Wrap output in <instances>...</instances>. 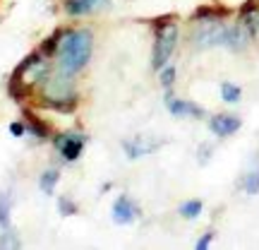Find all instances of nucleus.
Here are the masks:
<instances>
[{
	"label": "nucleus",
	"instance_id": "nucleus-9",
	"mask_svg": "<svg viewBox=\"0 0 259 250\" xmlns=\"http://www.w3.org/2000/svg\"><path fill=\"white\" fill-rule=\"evenodd\" d=\"M250 31H247V27L245 24H231V27H226V37H223V46L228 48V51H233V53H240V51H245L247 48V44H250Z\"/></svg>",
	"mask_w": 259,
	"mask_h": 250
},
{
	"label": "nucleus",
	"instance_id": "nucleus-16",
	"mask_svg": "<svg viewBox=\"0 0 259 250\" xmlns=\"http://www.w3.org/2000/svg\"><path fill=\"white\" fill-rule=\"evenodd\" d=\"M58 181H60V171H58V168H46V171L41 173V178H38V188L46 195H53Z\"/></svg>",
	"mask_w": 259,
	"mask_h": 250
},
{
	"label": "nucleus",
	"instance_id": "nucleus-11",
	"mask_svg": "<svg viewBox=\"0 0 259 250\" xmlns=\"http://www.w3.org/2000/svg\"><path fill=\"white\" fill-rule=\"evenodd\" d=\"M242 125V121L238 118V116H213L211 121H209V128H211V132L216 135V137H231L233 132H238Z\"/></svg>",
	"mask_w": 259,
	"mask_h": 250
},
{
	"label": "nucleus",
	"instance_id": "nucleus-2",
	"mask_svg": "<svg viewBox=\"0 0 259 250\" xmlns=\"http://www.w3.org/2000/svg\"><path fill=\"white\" fill-rule=\"evenodd\" d=\"M41 99L44 106L60 113H72L77 109V89H74L72 75H65L63 70L48 73L41 82Z\"/></svg>",
	"mask_w": 259,
	"mask_h": 250
},
{
	"label": "nucleus",
	"instance_id": "nucleus-8",
	"mask_svg": "<svg viewBox=\"0 0 259 250\" xmlns=\"http://www.w3.org/2000/svg\"><path fill=\"white\" fill-rule=\"evenodd\" d=\"M166 109L176 118H204V109L199 103L187 101V99H176L170 94H166Z\"/></svg>",
	"mask_w": 259,
	"mask_h": 250
},
{
	"label": "nucleus",
	"instance_id": "nucleus-17",
	"mask_svg": "<svg viewBox=\"0 0 259 250\" xmlns=\"http://www.w3.org/2000/svg\"><path fill=\"white\" fill-rule=\"evenodd\" d=\"M10 212H12V193H0V229H10Z\"/></svg>",
	"mask_w": 259,
	"mask_h": 250
},
{
	"label": "nucleus",
	"instance_id": "nucleus-6",
	"mask_svg": "<svg viewBox=\"0 0 259 250\" xmlns=\"http://www.w3.org/2000/svg\"><path fill=\"white\" fill-rule=\"evenodd\" d=\"M53 145H56V149L60 152V157L65 161H77L82 157L84 147H87V135H82V132H65V135H58L53 139Z\"/></svg>",
	"mask_w": 259,
	"mask_h": 250
},
{
	"label": "nucleus",
	"instance_id": "nucleus-21",
	"mask_svg": "<svg viewBox=\"0 0 259 250\" xmlns=\"http://www.w3.org/2000/svg\"><path fill=\"white\" fill-rule=\"evenodd\" d=\"M58 209H60V214H63V217H72V214L79 212V207H77L70 197H65V195H63V197H58Z\"/></svg>",
	"mask_w": 259,
	"mask_h": 250
},
{
	"label": "nucleus",
	"instance_id": "nucleus-14",
	"mask_svg": "<svg viewBox=\"0 0 259 250\" xmlns=\"http://www.w3.org/2000/svg\"><path fill=\"white\" fill-rule=\"evenodd\" d=\"M24 116H27V130L34 135L36 139H48V135H51V128H48V123H44L38 116H34V113L24 111Z\"/></svg>",
	"mask_w": 259,
	"mask_h": 250
},
{
	"label": "nucleus",
	"instance_id": "nucleus-24",
	"mask_svg": "<svg viewBox=\"0 0 259 250\" xmlns=\"http://www.w3.org/2000/svg\"><path fill=\"white\" fill-rule=\"evenodd\" d=\"M10 132H12V135H15V137H22V135H24V132H27V125H24V123H10Z\"/></svg>",
	"mask_w": 259,
	"mask_h": 250
},
{
	"label": "nucleus",
	"instance_id": "nucleus-19",
	"mask_svg": "<svg viewBox=\"0 0 259 250\" xmlns=\"http://www.w3.org/2000/svg\"><path fill=\"white\" fill-rule=\"evenodd\" d=\"M240 96H242V89L238 87V84H233V82H223L221 84V99L226 103H238L240 101Z\"/></svg>",
	"mask_w": 259,
	"mask_h": 250
},
{
	"label": "nucleus",
	"instance_id": "nucleus-23",
	"mask_svg": "<svg viewBox=\"0 0 259 250\" xmlns=\"http://www.w3.org/2000/svg\"><path fill=\"white\" fill-rule=\"evenodd\" d=\"M0 245H3V248H19V241H17V236L10 231V229H5L3 238H0Z\"/></svg>",
	"mask_w": 259,
	"mask_h": 250
},
{
	"label": "nucleus",
	"instance_id": "nucleus-22",
	"mask_svg": "<svg viewBox=\"0 0 259 250\" xmlns=\"http://www.w3.org/2000/svg\"><path fill=\"white\" fill-rule=\"evenodd\" d=\"M158 73H161V84H163V89H170L173 82H176V67H173V65H163Z\"/></svg>",
	"mask_w": 259,
	"mask_h": 250
},
{
	"label": "nucleus",
	"instance_id": "nucleus-4",
	"mask_svg": "<svg viewBox=\"0 0 259 250\" xmlns=\"http://www.w3.org/2000/svg\"><path fill=\"white\" fill-rule=\"evenodd\" d=\"M48 73H51V67H48L46 56H44L41 51H36V53H29V56L17 65V70L12 73V77H10V80H12V82L24 84L27 89H31L34 84L44 82Z\"/></svg>",
	"mask_w": 259,
	"mask_h": 250
},
{
	"label": "nucleus",
	"instance_id": "nucleus-26",
	"mask_svg": "<svg viewBox=\"0 0 259 250\" xmlns=\"http://www.w3.org/2000/svg\"><path fill=\"white\" fill-rule=\"evenodd\" d=\"M209 154H211V145H202V147H199V164H206V161H209Z\"/></svg>",
	"mask_w": 259,
	"mask_h": 250
},
{
	"label": "nucleus",
	"instance_id": "nucleus-15",
	"mask_svg": "<svg viewBox=\"0 0 259 250\" xmlns=\"http://www.w3.org/2000/svg\"><path fill=\"white\" fill-rule=\"evenodd\" d=\"M65 31H67V29H56L51 37H46V41L41 44V48H38V51H41L46 58H53L58 53V48H60V41H63Z\"/></svg>",
	"mask_w": 259,
	"mask_h": 250
},
{
	"label": "nucleus",
	"instance_id": "nucleus-25",
	"mask_svg": "<svg viewBox=\"0 0 259 250\" xmlns=\"http://www.w3.org/2000/svg\"><path fill=\"white\" fill-rule=\"evenodd\" d=\"M211 241H213V233H211V231H206V233H204V236H202V238L197 241V250L209 248V245H211Z\"/></svg>",
	"mask_w": 259,
	"mask_h": 250
},
{
	"label": "nucleus",
	"instance_id": "nucleus-18",
	"mask_svg": "<svg viewBox=\"0 0 259 250\" xmlns=\"http://www.w3.org/2000/svg\"><path fill=\"white\" fill-rule=\"evenodd\" d=\"M202 209H204V204L199 202V200H187V202H183L180 204V217L183 219H197L199 214H202Z\"/></svg>",
	"mask_w": 259,
	"mask_h": 250
},
{
	"label": "nucleus",
	"instance_id": "nucleus-5",
	"mask_svg": "<svg viewBox=\"0 0 259 250\" xmlns=\"http://www.w3.org/2000/svg\"><path fill=\"white\" fill-rule=\"evenodd\" d=\"M226 37V24L223 19H202L197 22V29L192 31V48H213L223 46Z\"/></svg>",
	"mask_w": 259,
	"mask_h": 250
},
{
	"label": "nucleus",
	"instance_id": "nucleus-7",
	"mask_svg": "<svg viewBox=\"0 0 259 250\" xmlns=\"http://www.w3.org/2000/svg\"><path fill=\"white\" fill-rule=\"evenodd\" d=\"M111 217L115 224L120 226H127V224H135L139 219V207L137 202L127 197V195H120L115 202H113V209H111Z\"/></svg>",
	"mask_w": 259,
	"mask_h": 250
},
{
	"label": "nucleus",
	"instance_id": "nucleus-13",
	"mask_svg": "<svg viewBox=\"0 0 259 250\" xmlns=\"http://www.w3.org/2000/svg\"><path fill=\"white\" fill-rule=\"evenodd\" d=\"M231 15L228 8H221V5H204L192 15L194 22H202V19H226Z\"/></svg>",
	"mask_w": 259,
	"mask_h": 250
},
{
	"label": "nucleus",
	"instance_id": "nucleus-12",
	"mask_svg": "<svg viewBox=\"0 0 259 250\" xmlns=\"http://www.w3.org/2000/svg\"><path fill=\"white\" fill-rule=\"evenodd\" d=\"M106 3V0H65V12L70 17H82V15H89L94 10H99Z\"/></svg>",
	"mask_w": 259,
	"mask_h": 250
},
{
	"label": "nucleus",
	"instance_id": "nucleus-1",
	"mask_svg": "<svg viewBox=\"0 0 259 250\" xmlns=\"http://www.w3.org/2000/svg\"><path fill=\"white\" fill-rule=\"evenodd\" d=\"M94 53V34L89 29H67L58 48V70L65 75L82 73Z\"/></svg>",
	"mask_w": 259,
	"mask_h": 250
},
{
	"label": "nucleus",
	"instance_id": "nucleus-20",
	"mask_svg": "<svg viewBox=\"0 0 259 250\" xmlns=\"http://www.w3.org/2000/svg\"><path fill=\"white\" fill-rule=\"evenodd\" d=\"M242 190H245L247 195H257L259 193V166L245 173V178H242Z\"/></svg>",
	"mask_w": 259,
	"mask_h": 250
},
{
	"label": "nucleus",
	"instance_id": "nucleus-3",
	"mask_svg": "<svg viewBox=\"0 0 259 250\" xmlns=\"http://www.w3.org/2000/svg\"><path fill=\"white\" fill-rule=\"evenodd\" d=\"M154 31H156V41L151 53V67L158 73L163 65H168L178 46V24L173 22V17H161L154 22Z\"/></svg>",
	"mask_w": 259,
	"mask_h": 250
},
{
	"label": "nucleus",
	"instance_id": "nucleus-10",
	"mask_svg": "<svg viewBox=\"0 0 259 250\" xmlns=\"http://www.w3.org/2000/svg\"><path fill=\"white\" fill-rule=\"evenodd\" d=\"M158 147H161V142H154V139H147V137H132L122 142V152H125L127 159L147 157L151 152H156Z\"/></svg>",
	"mask_w": 259,
	"mask_h": 250
}]
</instances>
